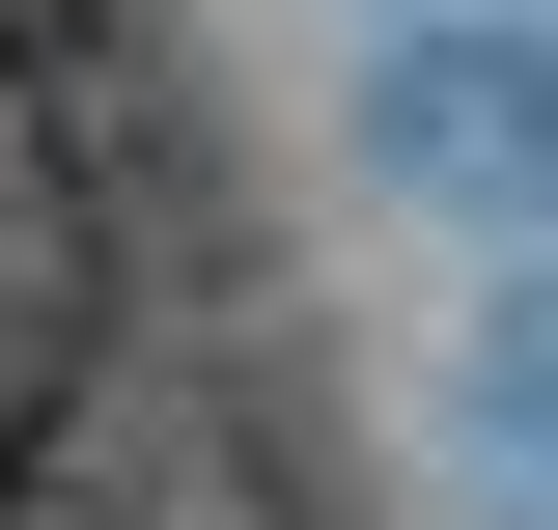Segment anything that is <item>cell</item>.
<instances>
[{"label": "cell", "mask_w": 558, "mask_h": 530, "mask_svg": "<svg viewBox=\"0 0 558 530\" xmlns=\"http://www.w3.org/2000/svg\"><path fill=\"white\" fill-rule=\"evenodd\" d=\"M475 447H502V474H531V503H558V279H531V308H502V363H475Z\"/></svg>", "instance_id": "cell-3"}, {"label": "cell", "mask_w": 558, "mask_h": 530, "mask_svg": "<svg viewBox=\"0 0 558 530\" xmlns=\"http://www.w3.org/2000/svg\"><path fill=\"white\" fill-rule=\"evenodd\" d=\"M57 363H84V168L28 112V57H0V447L57 419Z\"/></svg>", "instance_id": "cell-1"}, {"label": "cell", "mask_w": 558, "mask_h": 530, "mask_svg": "<svg viewBox=\"0 0 558 530\" xmlns=\"http://www.w3.org/2000/svg\"><path fill=\"white\" fill-rule=\"evenodd\" d=\"M391 168L418 196H558V57H391Z\"/></svg>", "instance_id": "cell-2"}]
</instances>
